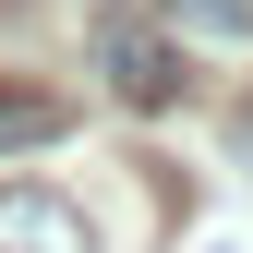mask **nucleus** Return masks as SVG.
<instances>
[{
    "label": "nucleus",
    "instance_id": "f257e3e1",
    "mask_svg": "<svg viewBox=\"0 0 253 253\" xmlns=\"http://www.w3.org/2000/svg\"><path fill=\"white\" fill-rule=\"evenodd\" d=\"M109 84H121V109H169L181 97V48L157 37V24H121L109 37Z\"/></svg>",
    "mask_w": 253,
    "mask_h": 253
},
{
    "label": "nucleus",
    "instance_id": "20e7f679",
    "mask_svg": "<svg viewBox=\"0 0 253 253\" xmlns=\"http://www.w3.org/2000/svg\"><path fill=\"white\" fill-rule=\"evenodd\" d=\"M60 133V109H37V97H0V157H12V145H48Z\"/></svg>",
    "mask_w": 253,
    "mask_h": 253
},
{
    "label": "nucleus",
    "instance_id": "f03ea898",
    "mask_svg": "<svg viewBox=\"0 0 253 253\" xmlns=\"http://www.w3.org/2000/svg\"><path fill=\"white\" fill-rule=\"evenodd\" d=\"M0 253H97V229L60 193H0Z\"/></svg>",
    "mask_w": 253,
    "mask_h": 253
},
{
    "label": "nucleus",
    "instance_id": "7ed1b4c3",
    "mask_svg": "<svg viewBox=\"0 0 253 253\" xmlns=\"http://www.w3.org/2000/svg\"><path fill=\"white\" fill-rule=\"evenodd\" d=\"M169 24H193V37H217V48H241V37H253V12H241V0H181Z\"/></svg>",
    "mask_w": 253,
    "mask_h": 253
}]
</instances>
